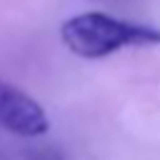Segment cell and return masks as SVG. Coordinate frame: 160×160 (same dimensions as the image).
<instances>
[{"label": "cell", "mask_w": 160, "mask_h": 160, "mask_svg": "<svg viewBox=\"0 0 160 160\" xmlns=\"http://www.w3.org/2000/svg\"><path fill=\"white\" fill-rule=\"evenodd\" d=\"M62 45L85 60H100L120 48L160 45V28L120 20L105 12H82L60 25Z\"/></svg>", "instance_id": "cell-1"}, {"label": "cell", "mask_w": 160, "mask_h": 160, "mask_svg": "<svg viewBox=\"0 0 160 160\" xmlns=\"http://www.w3.org/2000/svg\"><path fill=\"white\" fill-rule=\"evenodd\" d=\"M0 128L18 138H40L50 130V120L38 100L0 80Z\"/></svg>", "instance_id": "cell-2"}, {"label": "cell", "mask_w": 160, "mask_h": 160, "mask_svg": "<svg viewBox=\"0 0 160 160\" xmlns=\"http://www.w3.org/2000/svg\"><path fill=\"white\" fill-rule=\"evenodd\" d=\"M8 160H65L62 150L48 148V145H32V148H20L18 152L5 155Z\"/></svg>", "instance_id": "cell-3"}, {"label": "cell", "mask_w": 160, "mask_h": 160, "mask_svg": "<svg viewBox=\"0 0 160 160\" xmlns=\"http://www.w3.org/2000/svg\"><path fill=\"white\" fill-rule=\"evenodd\" d=\"M0 160H8V158H5V152H0Z\"/></svg>", "instance_id": "cell-4"}]
</instances>
